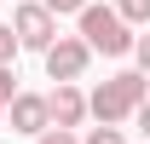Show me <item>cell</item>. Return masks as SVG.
I'll list each match as a JSON object with an SVG mask.
<instances>
[{"mask_svg":"<svg viewBox=\"0 0 150 144\" xmlns=\"http://www.w3.org/2000/svg\"><path fill=\"white\" fill-rule=\"evenodd\" d=\"M40 58H46V81H81L87 64H93V46H87L81 35H58Z\"/></svg>","mask_w":150,"mask_h":144,"instance_id":"obj_3","label":"cell"},{"mask_svg":"<svg viewBox=\"0 0 150 144\" xmlns=\"http://www.w3.org/2000/svg\"><path fill=\"white\" fill-rule=\"evenodd\" d=\"M0 127H6V104H0Z\"/></svg>","mask_w":150,"mask_h":144,"instance_id":"obj_15","label":"cell"},{"mask_svg":"<svg viewBox=\"0 0 150 144\" xmlns=\"http://www.w3.org/2000/svg\"><path fill=\"white\" fill-rule=\"evenodd\" d=\"M18 52H23V40H18V29H12V23H0V64H12Z\"/></svg>","mask_w":150,"mask_h":144,"instance_id":"obj_7","label":"cell"},{"mask_svg":"<svg viewBox=\"0 0 150 144\" xmlns=\"http://www.w3.org/2000/svg\"><path fill=\"white\" fill-rule=\"evenodd\" d=\"M133 58H139V69L150 75V35H139V40H133Z\"/></svg>","mask_w":150,"mask_h":144,"instance_id":"obj_13","label":"cell"},{"mask_svg":"<svg viewBox=\"0 0 150 144\" xmlns=\"http://www.w3.org/2000/svg\"><path fill=\"white\" fill-rule=\"evenodd\" d=\"M18 98V75H12V64H0V104H12Z\"/></svg>","mask_w":150,"mask_h":144,"instance_id":"obj_11","label":"cell"},{"mask_svg":"<svg viewBox=\"0 0 150 144\" xmlns=\"http://www.w3.org/2000/svg\"><path fill=\"white\" fill-rule=\"evenodd\" d=\"M6 121H12V133L40 138V133L52 127V104H46V92H18V98L6 104Z\"/></svg>","mask_w":150,"mask_h":144,"instance_id":"obj_5","label":"cell"},{"mask_svg":"<svg viewBox=\"0 0 150 144\" xmlns=\"http://www.w3.org/2000/svg\"><path fill=\"white\" fill-rule=\"evenodd\" d=\"M35 144H81V138H75V127H46Z\"/></svg>","mask_w":150,"mask_h":144,"instance_id":"obj_10","label":"cell"},{"mask_svg":"<svg viewBox=\"0 0 150 144\" xmlns=\"http://www.w3.org/2000/svg\"><path fill=\"white\" fill-rule=\"evenodd\" d=\"M46 104H52V127H81L93 109H87V92L75 87V81H58L52 92H46Z\"/></svg>","mask_w":150,"mask_h":144,"instance_id":"obj_6","label":"cell"},{"mask_svg":"<svg viewBox=\"0 0 150 144\" xmlns=\"http://www.w3.org/2000/svg\"><path fill=\"white\" fill-rule=\"evenodd\" d=\"M12 29H18V40L29 46V52H46L58 40V18L40 6V0H18V12H12Z\"/></svg>","mask_w":150,"mask_h":144,"instance_id":"obj_4","label":"cell"},{"mask_svg":"<svg viewBox=\"0 0 150 144\" xmlns=\"http://www.w3.org/2000/svg\"><path fill=\"white\" fill-rule=\"evenodd\" d=\"M40 6H46V12H52V18H75V12H81V6H87V0H40Z\"/></svg>","mask_w":150,"mask_h":144,"instance_id":"obj_12","label":"cell"},{"mask_svg":"<svg viewBox=\"0 0 150 144\" xmlns=\"http://www.w3.org/2000/svg\"><path fill=\"white\" fill-rule=\"evenodd\" d=\"M75 23H81V40H87L93 52H104V58H127L133 40H139V35H133V23L121 18L115 6H93V0H87V6L75 12Z\"/></svg>","mask_w":150,"mask_h":144,"instance_id":"obj_2","label":"cell"},{"mask_svg":"<svg viewBox=\"0 0 150 144\" xmlns=\"http://www.w3.org/2000/svg\"><path fill=\"white\" fill-rule=\"evenodd\" d=\"M115 12L127 23H150V0H115Z\"/></svg>","mask_w":150,"mask_h":144,"instance_id":"obj_8","label":"cell"},{"mask_svg":"<svg viewBox=\"0 0 150 144\" xmlns=\"http://www.w3.org/2000/svg\"><path fill=\"white\" fill-rule=\"evenodd\" d=\"M81 144H127V133H121V127H104V121H98V127H93Z\"/></svg>","mask_w":150,"mask_h":144,"instance_id":"obj_9","label":"cell"},{"mask_svg":"<svg viewBox=\"0 0 150 144\" xmlns=\"http://www.w3.org/2000/svg\"><path fill=\"white\" fill-rule=\"evenodd\" d=\"M133 121H139V133H144V138H150V98H144V104H139V115H133Z\"/></svg>","mask_w":150,"mask_h":144,"instance_id":"obj_14","label":"cell"},{"mask_svg":"<svg viewBox=\"0 0 150 144\" xmlns=\"http://www.w3.org/2000/svg\"><path fill=\"white\" fill-rule=\"evenodd\" d=\"M144 98H150V75H144V69H121V75H110L104 87L87 92V109H93V121L121 127V121H133V115H139V104H144Z\"/></svg>","mask_w":150,"mask_h":144,"instance_id":"obj_1","label":"cell"}]
</instances>
